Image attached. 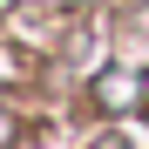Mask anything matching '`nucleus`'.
Masks as SVG:
<instances>
[{"label": "nucleus", "mask_w": 149, "mask_h": 149, "mask_svg": "<svg viewBox=\"0 0 149 149\" xmlns=\"http://www.w3.org/2000/svg\"><path fill=\"white\" fill-rule=\"evenodd\" d=\"M122 95H136V81H122V74H109V81H102V102H109V109H122Z\"/></svg>", "instance_id": "1"}, {"label": "nucleus", "mask_w": 149, "mask_h": 149, "mask_svg": "<svg viewBox=\"0 0 149 149\" xmlns=\"http://www.w3.org/2000/svg\"><path fill=\"white\" fill-rule=\"evenodd\" d=\"M7 136H14V115H7V109H0V149H7Z\"/></svg>", "instance_id": "2"}]
</instances>
